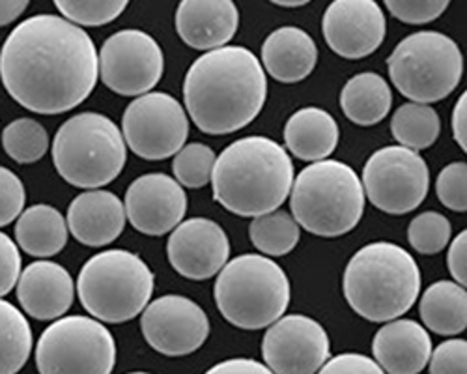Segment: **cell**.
Returning <instances> with one entry per match:
<instances>
[{
    "instance_id": "obj_12",
    "label": "cell",
    "mask_w": 467,
    "mask_h": 374,
    "mask_svg": "<svg viewBox=\"0 0 467 374\" xmlns=\"http://www.w3.org/2000/svg\"><path fill=\"white\" fill-rule=\"evenodd\" d=\"M187 135V112L167 92H148L126 107L122 137L140 160L161 161L176 156L185 146Z\"/></svg>"
},
{
    "instance_id": "obj_34",
    "label": "cell",
    "mask_w": 467,
    "mask_h": 374,
    "mask_svg": "<svg viewBox=\"0 0 467 374\" xmlns=\"http://www.w3.org/2000/svg\"><path fill=\"white\" fill-rule=\"evenodd\" d=\"M451 221L440 212H424L408 227L410 245L420 255L441 253L451 240Z\"/></svg>"
},
{
    "instance_id": "obj_40",
    "label": "cell",
    "mask_w": 467,
    "mask_h": 374,
    "mask_svg": "<svg viewBox=\"0 0 467 374\" xmlns=\"http://www.w3.org/2000/svg\"><path fill=\"white\" fill-rule=\"evenodd\" d=\"M318 374H385L381 367L365 354L346 352L324 363Z\"/></svg>"
},
{
    "instance_id": "obj_11",
    "label": "cell",
    "mask_w": 467,
    "mask_h": 374,
    "mask_svg": "<svg viewBox=\"0 0 467 374\" xmlns=\"http://www.w3.org/2000/svg\"><path fill=\"white\" fill-rule=\"evenodd\" d=\"M361 185L365 197L378 210L404 215L426 199L431 172L419 152L402 146H385L367 160Z\"/></svg>"
},
{
    "instance_id": "obj_24",
    "label": "cell",
    "mask_w": 467,
    "mask_h": 374,
    "mask_svg": "<svg viewBox=\"0 0 467 374\" xmlns=\"http://www.w3.org/2000/svg\"><path fill=\"white\" fill-rule=\"evenodd\" d=\"M340 130L337 120L320 107L296 110L285 126V142L301 161H324L338 144Z\"/></svg>"
},
{
    "instance_id": "obj_22",
    "label": "cell",
    "mask_w": 467,
    "mask_h": 374,
    "mask_svg": "<svg viewBox=\"0 0 467 374\" xmlns=\"http://www.w3.org/2000/svg\"><path fill=\"white\" fill-rule=\"evenodd\" d=\"M374 361L387 374H419L432 356V339L415 320L383 324L372 341Z\"/></svg>"
},
{
    "instance_id": "obj_35",
    "label": "cell",
    "mask_w": 467,
    "mask_h": 374,
    "mask_svg": "<svg viewBox=\"0 0 467 374\" xmlns=\"http://www.w3.org/2000/svg\"><path fill=\"white\" fill-rule=\"evenodd\" d=\"M436 193L440 203L449 210H467V165L463 161L451 163L440 172L436 180Z\"/></svg>"
},
{
    "instance_id": "obj_17",
    "label": "cell",
    "mask_w": 467,
    "mask_h": 374,
    "mask_svg": "<svg viewBox=\"0 0 467 374\" xmlns=\"http://www.w3.org/2000/svg\"><path fill=\"white\" fill-rule=\"evenodd\" d=\"M126 219L146 236H165L183 221L187 195L183 187L167 174L151 172L139 176L126 192Z\"/></svg>"
},
{
    "instance_id": "obj_1",
    "label": "cell",
    "mask_w": 467,
    "mask_h": 374,
    "mask_svg": "<svg viewBox=\"0 0 467 374\" xmlns=\"http://www.w3.org/2000/svg\"><path fill=\"white\" fill-rule=\"evenodd\" d=\"M98 78L92 37L58 16L28 17L0 49V81L21 107L37 115H62L79 107Z\"/></svg>"
},
{
    "instance_id": "obj_39",
    "label": "cell",
    "mask_w": 467,
    "mask_h": 374,
    "mask_svg": "<svg viewBox=\"0 0 467 374\" xmlns=\"http://www.w3.org/2000/svg\"><path fill=\"white\" fill-rule=\"evenodd\" d=\"M21 275V255L16 242L0 233V297L12 292Z\"/></svg>"
},
{
    "instance_id": "obj_4",
    "label": "cell",
    "mask_w": 467,
    "mask_h": 374,
    "mask_svg": "<svg viewBox=\"0 0 467 374\" xmlns=\"http://www.w3.org/2000/svg\"><path fill=\"white\" fill-rule=\"evenodd\" d=\"M342 290L349 307L361 318L393 322L415 306L420 294V270L400 245L374 242L349 258Z\"/></svg>"
},
{
    "instance_id": "obj_20",
    "label": "cell",
    "mask_w": 467,
    "mask_h": 374,
    "mask_svg": "<svg viewBox=\"0 0 467 374\" xmlns=\"http://www.w3.org/2000/svg\"><path fill=\"white\" fill-rule=\"evenodd\" d=\"M240 26V12L230 0H183L176 10L182 42L197 51L226 47Z\"/></svg>"
},
{
    "instance_id": "obj_42",
    "label": "cell",
    "mask_w": 467,
    "mask_h": 374,
    "mask_svg": "<svg viewBox=\"0 0 467 374\" xmlns=\"http://www.w3.org/2000/svg\"><path fill=\"white\" fill-rule=\"evenodd\" d=\"M204 374H274L264 363L249 358H234L224 359L217 365H213Z\"/></svg>"
},
{
    "instance_id": "obj_44",
    "label": "cell",
    "mask_w": 467,
    "mask_h": 374,
    "mask_svg": "<svg viewBox=\"0 0 467 374\" xmlns=\"http://www.w3.org/2000/svg\"><path fill=\"white\" fill-rule=\"evenodd\" d=\"M26 8V0H5V3H0V26L14 23L17 17L23 16Z\"/></svg>"
},
{
    "instance_id": "obj_27",
    "label": "cell",
    "mask_w": 467,
    "mask_h": 374,
    "mask_svg": "<svg viewBox=\"0 0 467 374\" xmlns=\"http://www.w3.org/2000/svg\"><path fill=\"white\" fill-rule=\"evenodd\" d=\"M419 313L424 326L443 337L460 335L467 327V294L452 281H438L420 297Z\"/></svg>"
},
{
    "instance_id": "obj_45",
    "label": "cell",
    "mask_w": 467,
    "mask_h": 374,
    "mask_svg": "<svg viewBox=\"0 0 467 374\" xmlns=\"http://www.w3.org/2000/svg\"><path fill=\"white\" fill-rule=\"evenodd\" d=\"M274 5L281 6V8H299V6L306 5V0H275Z\"/></svg>"
},
{
    "instance_id": "obj_13",
    "label": "cell",
    "mask_w": 467,
    "mask_h": 374,
    "mask_svg": "<svg viewBox=\"0 0 467 374\" xmlns=\"http://www.w3.org/2000/svg\"><path fill=\"white\" fill-rule=\"evenodd\" d=\"M98 71L103 85L114 94L140 98L158 87L163 78V49L142 30L114 32L98 53Z\"/></svg>"
},
{
    "instance_id": "obj_15",
    "label": "cell",
    "mask_w": 467,
    "mask_h": 374,
    "mask_svg": "<svg viewBox=\"0 0 467 374\" xmlns=\"http://www.w3.org/2000/svg\"><path fill=\"white\" fill-rule=\"evenodd\" d=\"M329 354L327 331L305 315L281 317L262 339V358L274 374H317Z\"/></svg>"
},
{
    "instance_id": "obj_37",
    "label": "cell",
    "mask_w": 467,
    "mask_h": 374,
    "mask_svg": "<svg viewBox=\"0 0 467 374\" xmlns=\"http://www.w3.org/2000/svg\"><path fill=\"white\" fill-rule=\"evenodd\" d=\"M26 204V192L21 178L0 165V229L16 221Z\"/></svg>"
},
{
    "instance_id": "obj_28",
    "label": "cell",
    "mask_w": 467,
    "mask_h": 374,
    "mask_svg": "<svg viewBox=\"0 0 467 374\" xmlns=\"http://www.w3.org/2000/svg\"><path fill=\"white\" fill-rule=\"evenodd\" d=\"M32 327L26 317L0 297V374H17L32 352Z\"/></svg>"
},
{
    "instance_id": "obj_32",
    "label": "cell",
    "mask_w": 467,
    "mask_h": 374,
    "mask_svg": "<svg viewBox=\"0 0 467 374\" xmlns=\"http://www.w3.org/2000/svg\"><path fill=\"white\" fill-rule=\"evenodd\" d=\"M215 160L217 156L210 146L202 142L185 144L172 161V171L176 176L174 180L182 187L201 190V187L208 185L212 180Z\"/></svg>"
},
{
    "instance_id": "obj_31",
    "label": "cell",
    "mask_w": 467,
    "mask_h": 374,
    "mask_svg": "<svg viewBox=\"0 0 467 374\" xmlns=\"http://www.w3.org/2000/svg\"><path fill=\"white\" fill-rule=\"evenodd\" d=\"M5 152L21 165L40 161L49 150L47 130L34 119H17L3 131Z\"/></svg>"
},
{
    "instance_id": "obj_41",
    "label": "cell",
    "mask_w": 467,
    "mask_h": 374,
    "mask_svg": "<svg viewBox=\"0 0 467 374\" xmlns=\"http://www.w3.org/2000/svg\"><path fill=\"white\" fill-rule=\"evenodd\" d=\"M465 262H467V231H462L451 244L447 253V266L456 285L465 286L467 274H465Z\"/></svg>"
},
{
    "instance_id": "obj_8",
    "label": "cell",
    "mask_w": 467,
    "mask_h": 374,
    "mask_svg": "<svg viewBox=\"0 0 467 374\" xmlns=\"http://www.w3.org/2000/svg\"><path fill=\"white\" fill-rule=\"evenodd\" d=\"M153 285V274L139 255L109 249L85 262L77 277V294L98 322L124 324L146 309Z\"/></svg>"
},
{
    "instance_id": "obj_23",
    "label": "cell",
    "mask_w": 467,
    "mask_h": 374,
    "mask_svg": "<svg viewBox=\"0 0 467 374\" xmlns=\"http://www.w3.org/2000/svg\"><path fill=\"white\" fill-rule=\"evenodd\" d=\"M318 62V47L303 28L283 26L262 44V68L285 85L306 79Z\"/></svg>"
},
{
    "instance_id": "obj_2",
    "label": "cell",
    "mask_w": 467,
    "mask_h": 374,
    "mask_svg": "<svg viewBox=\"0 0 467 374\" xmlns=\"http://www.w3.org/2000/svg\"><path fill=\"white\" fill-rule=\"evenodd\" d=\"M267 99L265 71L247 47L226 46L191 64L183 81L185 109L202 133L228 135L247 128Z\"/></svg>"
},
{
    "instance_id": "obj_33",
    "label": "cell",
    "mask_w": 467,
    "mask_h": 374,
    "mask_svg": "<svg viewBox=\"0 0 467 374\" xmlns=\"http://www.w3.org/2000/svg\"><path fill=\"white\" fill-rule=\"evenodd\" d=\"M55 6L75 26H103L124 14L128 0H57Z\"/></svg>"
},
{
    "instance_id": "obj_10",
    "label": "cell",
    "mask_w": 467,
    "mask_h": 374,
    "mask_svg": "<svg viewBox=\"0 0 467 374\" xmlns=\"http://www.w3.org/2000/svg\"><path fill=\"white\" fill-rule=\"evenodd\" d=\"M40 374H112L116 343L98 320L73 315L53 322L36 345Z\"/></svg>"
},
{
    "instance_id": "obj_7",
    "label": "cell",
    "mask_w": 467,
    "mask_h": 374,
    "mask_svg": "<svg viewBox=\"0 0 467 374\" xmlns=\"http://www.w3.org/2000/svg\"><path fill=\"white\" fill-rule=\"evenodd\" d=\"M126 160L128 146L120 128L101 112H79L67 119L53 140L57 172L87 192L119 178Z\"/></svg>"
},
{
    "instance_id": "obj_16",
    "label": "cell",
    "mask_w": 467,
    "mask_h": 374,
    "mask_svg": "<svg viewBox=\"0 0 467 374\" xmlns=\"http://www.w3.org/2000/svg\"><path fill=\"white\" fill-rule=\"evenodd\" d=\"M322 34L333 53L359 60L383 44L385 14L374 0H335L324 14Z\"/></svg>"
},
{
    "instance_id": "obj_43",
    "label": "cell",
    "mask_w": 467,
    "mask_h": 374,
    "mask_svg": "<svg viewBox=\"0 0 467 374\" xmlns=\"http://www.w3.org/2000/svg\"><path fill=\"white\" fill-rule=\"evenodd\" d=\"M452 135L458 146L465 152L467 150V94L465 92L460 96L452 110Z\"/></svg>"
},
{
    "instance_id": "obj_30",
    "label": "cell",
    "mask_w": 467,
    "mask_h": 374,
    "mask_svg": "<svg viewBox=\"0 0 467 374\" xmlns=\"http://www.w3.org/2000/svg\"><path fill=\"white\" fill-rule=\"evenodd\" d=\"M253 245L265 256H285L296 249L301 229L296 219L283 210L254 217L249 227Z\"/></svg>"
},
{
    "instance_id": "obj_46",
    "label": "cell",
    "mask_w": 467,
    "mask_h": 374,
    "mask_svg": "<svg viewBox=\"0 0 467 374\" xmlns=\"http://www.w3.org/2000/svg\"><path fill=\"white\" fill-rule=\"evenodd\" d=\"M130 374H151V372H130Z\"/></svg>"
},
{
    "instance_id": "obj_3",
    "label": "cell",
    "mask_w": 467,
    "mask_h": 374,
    "mask_svg": "<svg viewBox=\"0 0 467 374\" xmlns=\"http://www.w3.org/2000/svg\"><path fill=\"white\" fill-rule=\"evenodd\" d=\"M210 182L223 208L240 217H260L290 197L294 163L277 140L244 137L223 150Z\"/></svg>"
},
{
    "instance_id": "obj_36",
    "label": "cell",
    "mask_w": 467,
    "mask_h": 374,
    "mask_svg": "<svg viewBox=\"0 0 467 374\" xmlns=\"http://www.w3.org/2000/svg\"><path fill=\"white\" fill-rule=\"evenodd\" d=\"M387 10L406 25H426L445 14L447 0H387Z\"/></svg>"
},
{
    "instance_id": "obj_19",
    "label": "cell",
    "mask_w": 467,
    "mask_h": 374,
    "mask_svg": "<svg viewBox=\"0 0 467 374\" xmlns=\"http://www.w3.org/2000/svg\"><path fill=\"white\" fill-rule=\"evenodd\" d=\"M17 299L28 317L42 322L58 320L73 306L75 283L57 262L37 260L21 272Z\"/></svg>"
},
{
    "instance_id": "obj_18",
    "label": "cell",
    "mask_w": 467,
    "mask_h": 374,
    "mask_svg": "<svg viewBox=\"0 0 467 374\" xmlns=\"http://www.w3.org/2000/svg\"><path fill=\"white\" fill-rule=\"evenodd\" d=\"M171 266L185 279L215 277L228 262L230 242L219 223L206 217L182 221L167 242Z\"/></svg>"
},
{
    "instance_id": "obj_25",
    "label": "cell",
    "mask_w": 467,
    "mask_h": 374,
    "mask_svg": "<svg viewBox=\"0 0 467 374\" xmlns=\"http://www.w3.org/2000/svg\"><path fill=\"white\" fill-rule=\"evenodd\" d=\"M67 234L64 215L49 204L30 206L17 217L16 240L30 256L44 260L58 255L67 244Z\"/></svg>"
},
{
    "instance_id": "obj_9",
    "label": "cell",
    "mask_w": 467,
    "mask_h": 374,
    "mask_svg": "<svg viewBox=\"0 0 467 374\" xmlns=\"http://www.w3.org/2000/svg\"><path fill=\"white\" fill-rule=\"evenodd\" d=\"M397 90L411 103L431 105L451 96L462 81L463 55L452 37L422 30L410 34L387 58Z\"/></svg>"
},
{
    "instance_id": "obj_5",
    "label": "cell",
    "mask_w": 467,
    "mask_h": 374,
    "mask_svg": "<svg viewBox=\"0 0 467 374\" xmlns=\"http://www.w3.org/2000/svg\"><path fill=\"white\" fill-rule=\"evenodd\" d=\"M296 223L306 233L338 238L352 233L365 213V192L358 172L337 160L305 167L290 192Z\"/></svg>"
},
{
    "instance_id": "obj_38",
    "label": "cell",
    "mask_w": 467,
    "mask_h": 374,
    "mask_svg": "<svg viewBox=\"0 0 467 374\" xmlns=\"http://www.w3.org/2000/svg\"><path fill=\"white\" fill-rule=\"evenodd\" d=\"M431 374H467V343L449 339L431 356Z\"/></svg>"
},
{
    "instance_id": "obj_26",
    "label": "cell",
    "mask_w": 467,
    "mask_h": 374,
    "mask_svg": "<svg viewBox=\"0 0 467 374\" xmlns=\"http://www.w3.org/2000/svg\"><path fill=\"white\" fill-rule=\"evenodd\" d=\"M391 87L378 73L365 71L349 79L340 92V107L348 120L358 126L379 124L391 110Z\"/></svg>"
},
{
    "instance_id": "obj_21",
    "label": "cell",
    "mask_w": 467,
    "mask_h": 374,
    "mask_svg": "<svg viewBox=\"0 0 467 374\" xmlns=\"http://www.w3.org/2000/svg\"><path fill=\"white\" fill-rule=\"evenodd\" d=\"M67 233L87 247H105L126 229L124 203L112 192L92 190L75 197L66 215Z\"/></svg>"
},
{
    "instance_id": "obj_29",
    "label": "cell",
    "mask_w": 467,
    "mask_h": 374,
    "mask_svg": "<svg viewBox=\"0 0 467 374\" xmlns=\"http://www.w3.org/2000/svg\"><path fill=\"white\" fill-rule=\"evenodd\" d=\"M441 131L438 112L431 105L406 103L397 109L391 120V133L399 146L413 150L431 148Z\"/></svg>"
},
{
    "instance_id": "obj_14",
    "label": "cell",
    "mask_w": 467,
    "mask_h": 374,
    "mask_svg": "<svg viewBox=\"0 0 467 374\" xmlns=\"http://www.w3.org/2000/svg\"><path fill=\"white\" fill-rule=\"evenodd\" d=\"M146 343L163 356L182 358L197 352L210 337L206 311L192 299L167 294L146 306L140 317Z\"/></svg>"
},
{
    "instance_id": "obj_6",
    "label": "cell",
    "mask_w": 467,
    "mask_h": 374,
    "mask_svg": "<svg viewBox=\"0 0 467 374\" xmlns=\"http://www.w3.org/2000/svg\"><path fill=\"white\" fill-rule=\"evenodd\" d=\"M213 296L219 313L240 329H264L290 306V281L285 270L264 255H242L219 272Z\"/></svg>"
}]
</instances>
